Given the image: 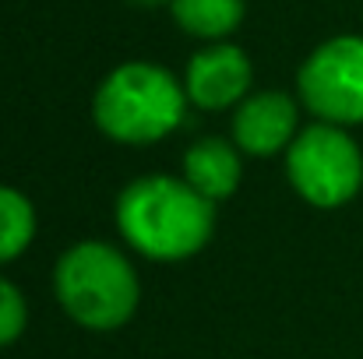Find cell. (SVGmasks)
Returning <instances> with one entry per match:
<instances>
[{
	"label": "cell",
	"instance_id": "cell-1",
	"mask_svg": "<svg viewBox=\"0 0 363 359\" xmlns=\"http://www.w3.org/2000/svg\"><path fill=\"white\" fill-rule=\"evenodd\" d=\"M123 239L155 261H180L198 253L216 226V201L198 194L187 180L141 176L117 201Z\"/></svg>",
	"mask_w": 363,
	"mask_h": 359
},
{
	"label": "cell",
	"instance_id": "cell-4",
	"mask_svg": "<svg viewBox=\"0 0 363 359\" xmlns=\"http://www.w3.org/2000/svg\"><path fill=\"white\" fill-rule=\"evenodd\" d=\"M289 180L303 201L339 208L357 198L363 183V155L357 141L335 123H314L293 137L286 159Z\"/></svg>",
	"mask_w": 363,
	"mask_h": 359
},
{
	"label": "cell",
	"instance_id": "cell-7",
	"mask_svg": "<svg viewBox=\"0 0 363 359\" xmlns=\"http://www.w3.org/2000/svg\"><path fill=\"white\" fill-rule=\"evenodd\" d=\"M296 106L282 92H261L243 99L233 117V137L247 155H275L279 148L293 144Z\"/></svg>",
	"mask_w": 363,
	"mask_h": 359
},
{
	"label": "cell",
	"instance_id": "cell-3",
	"mask_svg": "<svg viewBox=\"0 0 363 359\" xmlns=\"http://www.w3.org/2000/svg\"><path fill=\"white\" fill-rule=\"evenodd\" d=\"M57 300L92 331L121 328L138 307L134 268L110 243H74L57 264Z\"/></svg>",
	"mask_w": 363,
	"mask_h": 359
},
{
	"label": "cell",
	"instance_id": "cell-9",
	"mask_svg": "<svg viewBox=\"0 0 363 359\" xmlns=\"http://www.w3.org/2000/svg\"><path fill=\"white\" fill-rule=\"evenodd\" d=\"M173 18L198 39H223L243 21V0H169Z\"/></svg>",
	"mask_w": 363,
	"mask_h": 359
},
{
	"label": "cell",
	"instance_id": "cell-12",
	"mask_svg": "<svg viewBox=\"0 0 363 359\" xmlns=\"http://www.w3.org/2000/svg\"><path fill=\"white\" fill-rule=\"evenodd\" d=\"M141 4H159V0H141Z\"/></svg>",
	"mask_w": 363,
	"mask_h": 359
},
{
	"label": "cell",
	"instance_id": "cell-10",
	"mask_svg": "<svg viewBox=\"0 0 363 359\" xmlns=\"http://www.w3.org/2000/svg\"><path fill=\"white\" fill-rule=\"evenodd\" d=\"M35 237V212L21 190L0 187V264L14 261Z\"/></svg>",
	"mask_w": 363,
	"mask_h": 359
},
{
	"label": "cell",
	"instance_id": "cell-8",
	"mask_svg": "<svg viewBox=\"0 0 363 359\" xmlns=\"http://www.w3.org/2000/svg\"><path fill=\"white\" fill-rule=\"evenodd\" d=\"M184 176L208 201H223L240 183V155L223 137H201L184 155Z\"/></svg>",
	"mask_w": 363,
	"mask_h": 359
},
{
	"label": "cell",
	"instance_id": "cell-11",
	"mask_svg": "<svg viewBox=\"0 0 363 359\" xmlns=\"http://www.w3.org/2000/svg\"><path fill=\"white\" fill-rule=\"evenodd\" d=\"M25 321H28V310H25L21 292L7 278H0V346L14 342L25 331Z\"/></svg>",
	"mask_w": 363,
	"mask_h": 359
},
{
	"label": "cell",
	"instance_id": "cell-5",
	"mask_svg": "<svg viewBox=\"0 0 363 359\" xmlns=\"http://www.w3.org/2000/svg\"><path fill=\"white\" fill-rule=\"evenodd\" d=\"M300 99L325 123H363V35L321 42L300 67Z\"/></svg>",
	"mask_w": 363,
	"mask_h": 359
},
{
	"label": "cell",
	"instance_id": "cell-2",
	"mask_svg": "<svg viewBox=\"0 0 363 359\" xmlns=\"http://www.w3.org/2000/svg\"><path fill=\"white\" fill-rule=\"evenodd\" d=\"M184 89L166 67L123 64L96 92V123L103 134L127 144H148L166 137L184 120Z\"/></svg>",
	"mask_w": 363,
	"mask_h": 359
},
{
	"label": "cell",
	"instance_id": "cell-6",
	"mask_svg": "<svg viewBox=\"0 0 363 359\" xmlns=\"http://www.w3.org/2000/svg\"><path fill=\"white\" fill-rule=\"evenodd\" d=\"M250 89V60L247 53L219 42L191 57L187 64V99L201 110H226L240 103Z\"/></svg>",
	"mask_w": 363,
	"mask_h": 359
}]
</instances>
